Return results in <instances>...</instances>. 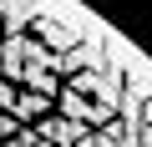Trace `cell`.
Segmentation results:
<instances>
[{
	"label": "cell",
	"instance_id": "cell-1",
	"mask_svg": "<svg viewBox=\"0 0 152 147\" xmlns=\"http://www.w3.org/2000/svg\"><path fill=\"white\" fill-rule=\"evenodd\" d=\"M46 107H51V97H41V91L15 97V112H20V117H46Z\"/></svg>",
	"mask_w": 152,
	"mask_h": 147
}]
</instances>
